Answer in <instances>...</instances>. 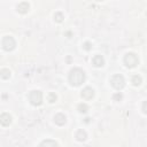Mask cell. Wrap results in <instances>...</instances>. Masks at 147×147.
I'll list each match as a JSON object with an SVG mask.
<instances>
[{
    "mask_svg": "<svg viewBox=\"0 0 147 147\" xmlns=\"http://www.w3.org/2000/svg\"><path fill=\"white\" fill-rule=\"evenodd\" d=\"M85 72L80 68H74L69 74V82L72 86H79L85 82Z\"/></svg>",
    "mask_w": 147,
    "mask_h": 147,
    "instance_id": "1",
    "label": "cell"
},
{
    "mask_svg": "<svg viewBox=\"0 0 147 147\" xmlns=\"http://www.w3.org/2000/svg\"><path fill=\"white\" fill-rule=\"evenodd\" d=\"M110 84L115 90L121 91L125 86V79H124V77L122 75H114L110 78Z\"/></svg>",
    "mask_w": 147,
    "mask_h": 147,
    "instance_id": "2",
    "label": "cell"
},
{
    "mask_svg": "<svg viewBox=\"0 0 147 147\" xmlns=\"http://www.w3.org/2000/svg\"><path fill=\"white\" fill-rule=\"evenodd\" d=\"M29 101L33 105V106H40L42 103V93L38 90L31 91L29 93Z\"/></svg>",
    "mask_w": 147,
    "mask_h": 147,
    "instance_id": "3",
    "label": "cell"
},
{
    "mask_svg": "<svg viewBox=\"0 0 147 147\" xmlns=\"http://www.w3.org/2000/svg\"><path fill=\"white\" fill-rule=\"evenodd\" d=\"M1 45H2V48H3L5 51L10 52V51H13V49L15 48V46H16V41H15V39H14L13 37H10V36H6V37L2 38Z\"/></svg>",
    "mask_w": 147,
    "mask_h": 147,
    "instance_id": "4",
    "label": "cell"
},
{
    "mask_svg": "<svg viewBox=\"0 0 147 147\" xmlns=\"http://www.w3.org/2000/svg\"><path fill=\"white\" fill-rule=\"evenodd\" d=\"M123 61H124V64H125L127 68H134V67L138 64V62H139L138 56H137L134 53H127V54H125Z\"/></svg>",
    "mask_w": 147,
    "mask_h": 147,
    "instance_id": "5",
    "label": "cell"
},
{
    "mask_svg": "<svg viewBox=\"0 0 147 147\" xmlns=\"http://www.w3.org/2000/svg\"><path fill=\"white\" fill-rule=\"evenodd\" d=\"M80 95H82V98H83V99H85V100H91V99L94 96V90H93L92 87L87 86V87L83 88V91H82Z\"/></svg>",
    "mask_w": 147,
    "mask_h": 147,
    "instance_id": "6",
    "label": "cell"
},
{
    "mask_svg": "<svg viewBox=\"0 0 147 147\" xmlns=\"http://www.w3.org/2000/svg\"><path fill=\"white\" fill-rule=\"evenodd\" d=\"M11 123V116L8 113H2L0 115V124L2 126H8Z\"/></svg>",
    "mask_w": 147,
    "mask_h": 147,
    "instance_id": "7",
    "label": "cell"
},
{
    "mask_svg": "<svg viewBox=\"0 0 147 147\" xmlns=\"http://www.w3.org/2000/svg\"><path fill=\"white\" fill-rule=\"evenodd\" d=\"M92 63H93V65H94V67L100 68V67H102V65L105 64V59H103V56H102V55L96 54V55H94V56H93V59H92Z\"/></svg>",
    "mask_w": 147,
    "mask_h": 147,
    "instance_id": "8",
    "label": "cell"
},
{
    "mask_svg": "<svg viewBox=\"0 0 147 147\" xmlns=\"http://www.w3.org/2000/svg\"><path fill=\"white\" fill-rule=\"evenodd\" d=\"M29 8H30V5H29V2H26V1H22V2H20V3L17 5V11L21 13V14L28 13V11H29Z\"/></svg>",
    "mask_w": 147,
    "mask_h": 147,
    "instance_id": "9",
    "label": "cell"
},
{
    "mask_svg": "<svg viewBox=\"0 0 147 147\" xmlns=\"http://www.w3.org/2000/svg\"><path fill=\"white\" fill-rule=\"evenodd\" d=\"M54 122H55L57 125H64L65 122H67V117H65L64 114L59 113V114H56V115L54 116Z\"/></svg>",
    "mask_w": 147,
    "mask_h": 147,
    "instance_id": "10",
    "label": "cell"
},
{
    "mask_svg": "<svg viewBox=\"0 0 147 147\" xmlns=\"http://www.w3.org/2000/svg\"><path fill=\"white\" fill-rule=\"evenodd\" d=\"M39 147H59V145H57V142L55 140L46 139V140L41 141V144L39 145Z\"/></svg>",
    "mask_w": 147,
    "mask_h": 147,
    "instance_id": "11",
    "label": "cell"
},
{
    "mask_svg": "<svg viewBox=\"0 0 147 147\" xmlns=\"http://www.w3.org/2000/svg\"><path fill=\"white\" fill-rule=\"evenodd\" d=\"M75 138L78 140V141H84L86 138H87V134H86V132L84 131V130H78L77 132H76V134H75Z\"/></svg>",
    "mask_w": 147,
    "mask_h": 147,
    "instance_id": "12",
    "label": "cell"
},
{
    "mask_svg": "<svg viewBox=\"0 0 147 147\" xmlns=\"http://www.w3.org/2000/svg\"><path fill=\"white\" fill-rule=\"evenodd\" d=\"M0 77L3 78V79H8L10 77V70L9 69H1L0 70Z\"/></svg>",
    "mask_w": 147,
    "mask_h": 147,
    "instance_id": "13",
    "label": "cell"
},
{
    "mask_svg": "<svg viewBox=\"0 0 147 147\" xmlns=\"http://www.w3.org/2000/svg\"><path fill=\"white\" fill-rule=\"evenodd\" d=\"M131 83H132L134 86H139V85L141 84V77L138 76V75H134V76L132 77V79H131Z\"/></svg>",
    "mask_w": 147,
    "mask_h": 147,
    "instance_id": "14",
    "label": "cell"
},
{
    "mask_svg": "<svg viewBox=\"0 0 147 147\" xmlns=\"http://www.w3.org/2000/svg\"><path fill=\"white\" fill-rule=\"evenodd\" d=\"M88 110V106L86 103H79L78 105V111L79 113H86Z\"/></svg>",
    "mask_w": 147,
    "mask_h": 147,
    "instance_id": "15",
    "label": "cell"
},
{
    "mask_svg": "<svg viewBox=\"0 0 147 147\" xmlns=\"http://www.w3.org/2000/svg\"><path fill=\"white\" fill-rule=\"evenodd\" d=\"M63 18H64V16H63V14L62 13H60V11H57V13H55L54 14V20L56 21V22H62L63 21Z\"/></svg>",
    "mask_w": 147,
    "mask_h": 147,
    "instance_id": "16",
    "label": "cell"
},
{
    "mask_svg": "<svg viewBox=\"0 0 147 147\" xmlns=\"http://www.w3.org/2000/svg\"><path fill=\"white\" fill-rule=\"evenodd\" d=\"M56 94L55 93H53V92H51L48 95H47V99H48V101L51 102V103H53V102H55L56 101Z\"/></svg>",
    "mask_w": 147,
    "mask_h": 147,
    "instance_id": "17",
    "label": "cell"
},
{
    "mask_svg": "<svg viewBox=\"0 0 147 147\" xmlns=\"http://www.w3.org/2000/svg\"><path fill=\"white\" fill-rule=\"evenodd\" d=\"M83 48L86 49V51H91V49H92V44H91L90 41H85V42L83 44Z\"/></svg>",
    "mask_w": 147,
    "mask_h": 147,
    "instance_id": "18",
    "label": "cell"
},
{
    "mask_svg": "<svg viewBox=\"0 0 147 147\" xmlns=\"http://www.w3.org/2000/svg\"><path fill=\"white\" fill-rule=\"evenodd\" d=\"M113 98H114V100H117V101H119L121 99H122V94L118 92V93H116V94H114L113 95Z\"/></svg>",
    "mask_w": 147,
    "mask_h": 147,
    "instance_id": "19",
    "label": "cell"
},
{
    "mask_svg": "<svg viewBox=\"0 0 147 147\" xmlns=\"http://www.w3.org/2000/svg\"><path fill=\"white\" fill-rule=\"evenodd\" d=\"M142 113L144 114L146 113V102H144V105H142Z\"/></svg>",
    "mask_w": 147,
    "mask_h": 147,
    "instance_id": "20",
    "label": "cell"
}]
</instances>
